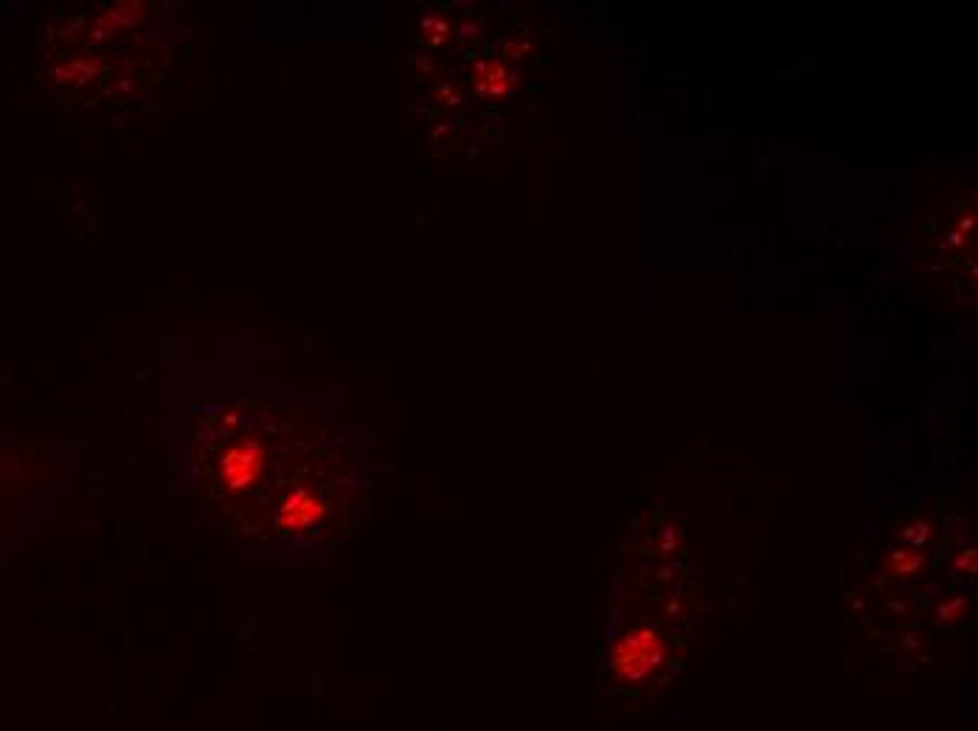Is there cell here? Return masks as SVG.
<instances>
[{"label": "cell", "instance_id": "7a4b0ae2", "mask_svg": "<svg viewBox=\"0 0 978 731\" xmlns=\"http://www.w3.org/2000/svg\"><path fill=\"white\" fill-rule=\"evenodd\" d=\"M326 518V504L310 490L296 487L282 498V507L276 515V523L282 532H304L312 529L315 523H321Z\"/></svg>", "mask_w": 978, "mask_h": 731}, {"label": "cell", "instance_id": "6da1fadb", "mask_svg": "<svg viewBox=\"0 0 978 731\" xmlns=\"http://www.w3.org/2000/svg\"><path fill=\"white\" fill-rule=\"evenodd\" d=\"M265 470V448L253 439L237 442L220 464V473L228 490H248Z\"/></svg>", "mask_w": 978, "mask_h": 731}, {"label": "cell", "instance_id": "3957f363", "mask_svg": "<svg viewBox=\"0 0 978 731\" xmlns=\"http://www.w3.org/2000/svg\"><path fill=\"white\" fill-rule=\"evenodd\" d=\"M655 647H658V639H655L652 630H641V633H636V636H630V639L619 647V658H616L619 670H624L627 675H636L638 670L650 667L652 650H655Z\"/></svg>", "mask_w": 978, "mask_h": 731}]
</instances>
